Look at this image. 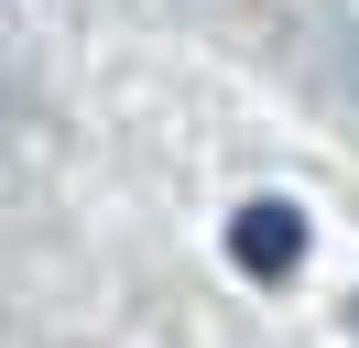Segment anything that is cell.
Masks as SVG:
<instances>
[{"instance_id":"cell-1","label":"cell","mask_w":359,"mask_h":348,"mask_svg":"<svg viewBox=\"0 0 359 348\" xmlns=\"http://www.w3.org/2000/svg\"><path fill=\"white\" fill-rule=\"evenodd\" d=\"M294 250H305V218H294V207H250V218H240V261H250L262 283L283 272Z\"/></svg>"},{"instance_id":"cell-2","label":"cell","mask_w":359,"mask_h":348,"mask_svg":"<svg viewBox=\"0 0 359 348\" xmlns=\"http://www.w3.org/2000/svg\"><path fill=\"white\" fill-rule=\"evenodd\" d=\"M348 76H359V55H348Z\"/></svg>"}]
</instances>
